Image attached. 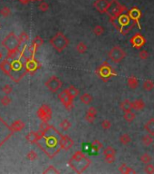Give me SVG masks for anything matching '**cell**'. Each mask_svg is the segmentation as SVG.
<instances>
[{"mask_svg": "<svg viewBox=\"0 0 154 174\" xmlns=\"http://www.w3.org/2000/svg\"><path fill=\"white\" fill-rule=\"evenodd\" d=\"M41 133H42L41 138L35 144L50 159H53L61 151L60 139L62 134L52 125H50V127L44 132L41 131Z\"/></svg>", "mask_w": 154, "mask_h": 174, "instance_id": "1", "label": "cell"}, {"mask_svg": "<svg viewBox=\"0 0 154 174\" xmlns=\"http://www.w3.org/2000/svg\"><path fill=\"white\" fill-rule=\"evenodd\" d=\"M28 58V46L25 44L23 49L20 51L18 56L13 61H11V72L9 77L15 83H18L19 81H21V79L27 74L25 63Z\"/></svg>", "mask_w": 154, "mask_h": 174, "instance_id": "2", "label": "cell"}, {"mask_svg": "<svg viewBox=\"0 0 154 174\" xmlns=\"http://www.w3.org/2000/svg\"><path fill=\"white\" fill-rule=\"evenodd\" d=\"M21 44L22 43L19 39V36L15 35V34L13 32L8 34L2 41V45L7 50L6 59H8L9 61H13L14 59H15L20 53L19 47Z\"/></svg>", "mask_w": 154, "mask_h": 174, "instance_id": "3", "label": "cell"}, {"mask_svg": "<svg viewBox=\"0 0 154 174\" xmlns=\"http://www.w3.org/2000/svg\"><path fill=\"white\" fill-rule=\"evenodd\" d=\"M90 164H91L90 159L87 158L84 155V153H83L80 151L75 152L68 163V165L71 167V169L76 173L79 174L84 172L85 170L90 166Z\"/></svg>", "mask_w": 154, "mask_h": 174, "instance_id": "4", "label": "cell"}, {"mask_svg": "<svg viewBox=\"0 0 154 174\" xmlns=\"http://www.w3.org/2000/svg\"><path fill=\"white\" fill-rule=\"evenodd\" d=\"M112 24L115 26V28L123 35L129 34V32L134 27L135 22L129 16V15H125L124 13L119 15L117 18L110 19Z\"/></svg>", "mask_w": 154, "mask_h": 174, "instance_id": "5", "label": "cell"}, {"mask_svg": "<svg viewBox=\"0 0 154 174\" xmlns=\"http://www.w3.org/2000/svg\"><path fill=\"white\" fill-rule=\"evenodd\" d=\"M95 74H97V75L103 81V82H108L109 79L117 76V72L107 63V62H103L101 65H99L96 70H95Z\"/></svg>", "mask_w": 154, "mask_h": 174, "instance_id": "6", "label": "cell"}, {"mask_svg": "<svg viewBox=\"0 0 154 174\" xmlns=\"http://www.w3.org/2000/svg\"><path fill=\"white\" fill-rule=\"evenodd\" d=\"M50 44L54 47L55 51L58 53L63 52L69 44V40L68 38L62 33V32H57L49 41Z\"/></svg>", "mask_w": 154, "mask_h": 174, "instance_id": "7", "label": "cell"}, {"mask_svg": "<svg viewBox=\"0 0 154 174\" xmlns=\"http://www.w3.org/2000/svg\"><path fill=\"white\" fill-rule=\"evenodd\" d=\"M126 10H127V7L121 5L117 0H112L106 14L109 15L110 19H114V18H117L122 14H123Z\"/></svg>", "mask_w": 154, "mask_h": 174, "instance_id": "8", "label": "cell"}, {"mask_svg": "<svg viewBox=\"0 0 154 174\" xmlns=\"http://www.w3.org/2000/svg\"><path fill=\"white\" fill-rule=\"evenodd\" d=\"M108 55L110 57V59L115 63V64H119L121 63L126 56V53L123 49H122L120 46H113L108 53Z\"/></svg>", "mask_w": 154, "mask_h": 174, "instance_id": "9", "label": "cell"}, {"mask_svg": "<svg viewBox=\"0 0 154 174\" xmlns=\"http://www.w3.org/2000/svg\"><path fill=\"white\" fill-rule=\"evenodd\" d=\"M13 131L10 126L6 124V123L0 117V147L13 135Z\"/></svg>", "mask_w": 154, "mask_h": 174, "instance_id": "10", "label": "cell"}, {"mask_svg": "<svg viewBox=\"0 0 154 174\" xmlns=\"http://www.w3.org/2000/svg\"><path fill=\"white\" fill-rule=\"evenodd\" d=\"M37 117L44 123H48L52 119L53 112L52 109L49 105L47 104H43L38 110H37Z\"/></svg>", "mask_w": 154, "mask_h": 174, "instance_id": "11", "label": "cell"}, {"mask_svg": "<svg viewBox=\"0 0 154 174\" xmlns=\"http://www.w3.org/2000/svg\"><path fill=\"white\" fill-rule=\"evenodd\" d=\"M44 85L46 86V88H48V90L52 93H57L63 85L62 81L55 75L51 76L44 84Z\"/></svg>", "mask_w": 154, "mask_h": 174, "instance_id": "12", "label": "cell"}, {"mask_svg": "<svg viewBox=\"0 0 154 174\" xmlns=\"http://www.w3.org/2000/svg\"><path fill=\"white\" fill-rule=\"evenodd\" d=\"M58 98L67 111H71L74 108V98L68 94L66 89H64L59 94Z\"/></svg>", "mask_w": 154, "mask_h": 174, "instance_id": "13", "label": "cell"}, {"mask_svg": "<svg viewBox=\"0 0 154 174\" xmlns=\"http://www.w3.org/2000/svg\"><path fill=\"white\" fill-rule=\"evenodd\" d=\"M41 66H42L41 63L34 57L33 58L29 57L25 63V68H26L27 74H34L37 70L41 68Z\"/></svg>", "mask_w": 154, "mask_h": 174, "instance_id": "14", "label": "cell"}, {"mask_svg": "<svg viewBox=\"0 0 154 174\" xmlns=\"http://www.w3.org/2000/svg\"><path fill=\"white\" fill-rule=\"evenodd\" d=\"M130 43L132 44V46L135 49H141L146 43V39L145 37L141 34L140 33H136L131 39H130Z\"/></svg>", "mask_w": 154, "mask_h": 174, "instance_id": "15", "label": "cell"}, {"mask_svg": "<svg viewBox=\"0 0 154 174\" xmlns=\"http://www.w3.org/2000/svg\"><path fill=\"white\" fill-rule=\"evenodd\" d=\"M110 5H111V1H109V0H95L93 3V7L99 13L106 14Z\"/></svg>", "mask_w": 154, "mask_h": 174, "instance_id": "16", "label": "cell"}, {"mask_svg": "<svg viewBox=\"0 0 154 174\" xmlns=\"http://www.w3.org/2000/svg\"><path fill=\"white\" fill-rule=\"evenodd\" d=\"M128 15L137 24V25L139 26V29L141 30L142 29V25L140 24V20L142 18V12H141V10L138 7L134 6L132 9L128 10Z\"/></svg>", "mask_w": 154, "mask_h": 174, "instance_id": "17", "label": "cell"}, {"mask_svg": "<svg viewBox=\"0 0 154 174\" xmlns=\"http://www.w3.org/2000/svg\"><path fill=\"white\" fill-rule=\"evenodd\" d=\"M74 144V142L68 135H61V139H60L61 150L69 151L70 149H72Z\"/></svg>", "mask_w": 154, "mask_h": 174, "instance_id": "18", "label": "cell"}, {"mask_svg": "<svg viewBox=\"0 0 154 174\" xmlns=\"http://www.w3.org/2000/svg\"><path fill=\"white\" fill-rule=\"evenodd\" d=\"M41 135H42L41 131H38V132H30V133L25 136V139H26V141H27L29 143H36L38 142V140L41 138Z\"/></svg>", "mask_w": 154, "mask_h": 174, "instance_id": "19", "label": "cell"}, {"mask_svg": "<svg viewBox=\"0 0 154 174\" xmlns=\"http://www.w3.org/2000/svg\"><path fill=\"white\" fill-rule=\"evenodd\" d=\"M0 69L2 70L3 73H5L6 75L9 76L10 72H11V61L8 59H5L0 63Z\"/></svg>", "mask_w": 154, "mask_h": 174, "instance_id": "20", "label": "cell"}, {"mask_svg": "<svg viewBox=\"0 0 154 174\" xmlns=\"http://www.w3.org/2000/svg\"><path fill=\"white\" fill-rule=\"evenodd\" d=\"M11 130L13 131V133H17L22 131L25 128V123L22 122L21 120H16L11 125H10Z\"/></svg>", "mask_w": 154, "mask_h": 174, "instance_id": "21", "label": "cell"}, {"mask_svg": "<svg viewBox=\"0 0 154 174\" xmlns=\"http://www.w3.org/2000/svg\"><path fill=\"white\" fill-rule=\"evenodd\" d=\"M133 109L135 111H142L145 107V103L143 99H136L133 102H132Z\"/></svg>", "mask_w": 154, "mask_h": 174, "instance_id": "22", "label": "cell"}, {"mask_svg": "<svg viewBox=\"0 0 154 174\" xmlns=\"http://www.w3.org/2000/svg\"><path fill=\"white\" fill-rule=\"evenodd\" d=\"M144 129L146 130V132L151 134L152 136H154V118H151L146 124L144 125Z\"/></svg>", "mask_w": 154, "mask_h": 174, "instance_id": "23", "label": "cell"}, {"mask_svg": "<svg viewBox=\"0 0 154 174\" xmlns=\"http://www.w3.org/2000/svg\"><path fill=\"white\" fill-rule=\"evenodd\" d=\"M127 83H128V86L131 89H136L139 85V80L135 77V76H130L127 79Z\"/></svg>", "mask_w": 154, "mask_h": 174, "instance_id": "24", "label": "cell"}, {"mask_svg": "<svg viewBox=\"0 0 154 174\" xmlns=\"http://www.w3.org/2000/svg\"><path fill=\"white\" fill-rule=\"evenodd\" d=\"M120 108L121 110H123V112H127V111H131L133 109L132 106V102L128 99L123 100L121 103H120Z\"/></svg>", "mask_w": 154, "mask_h": 174, "instance_id": "25", "label": "cell"}, {"mask_svg": "<svg viewBox=\"0 0 154 174\" xmlns=\"http://www.w3.org/2000/svg\"><path fill=\"white\" fill-rule=\"evenodd\" d=\"M123 118H124V120H125L126 122L132 123V122H133V121L135 120L136 114H135L133 112H132V110H131V111H127V112H124Z\"/></svg>", "mask_w": 154, "mask_h": 174, "instance_id": "26", "label": "cell"}, {"mask_svg": "<svg viewBox=\"0 0 154 174\" xmlns=\"http://www.w3.org/2000/svg\"><path fill=\"white\" fill-rule=\"evenodd\" d=\"M80 101H81L84 104L88 105V104H90V103L93 102V96H92L91 94H84L81 95Z\"/></svg>", "mask_w": 154, "mask_h": 174, "instance_id": "27", "label": "cell"}, {"mask_svg": "<svg viewBox=\"0 0 154 174\" xmlns=\"http://www.w3.org/2000/svg\"><path fill=\"white\" fill-rule=\"evenodd\" d=\"M66 90H67L68 94H69L74 99L76 98V97L79 95V90H78L76 87H74V85H70L68 88H66Z\"/></svg>", "mask_w": 154, "mask_h": 174, "instance_id": "28", "label": "cell"}, {"mask_svg": "<svg viewBox=\"0 0 154 174\" xmlns=\"http://www.w3.org/2000/svg\"><path fill=\"white\" fill-rule=\"evenodd\" d=\"M143 87L144 91L150 92V91H152L154 88V83L152 80H145V81L143 82Z\"/></svg>", "mask_w": 154, "mask_h": 174, "instance_id": "29", "label": "cell"}, {"mask_svg": "<svg viewBox=\"0 0 154 174\" xmlns=\"http://www.w3.org/2000/svg\"><path fill=\"white\" fill-rule=\"evenodd\" d=\"M120 143L123 144V145H127V144H129L131 142H132V138L130 137V135L129 134H123L121 137H120Z\"/></svg>", "mask_w": 154, "mask_h": 174, "instance_id": "30", "label": "cell"}, {"mask_svg": "<svg viewBox=\"0 0 154 174\" xmlns=\"http://www.w3.org/2000/svg\"><path fill=\"white\" fill-rule=\"evenodd\" d=\"M87 46L86 44L84 43V42H80L78 43V44L76 45V51L79 53V54H84L86 51H87Z\"/></svg>", "mask_w": 154, "mask_h": 174, "instance_id": "31", "label": "cell"}, {"mask_svg": "<svg viewBox=\"0 0 154 174\" xmlns=\"http://www.w3.org/2000/svg\"><path fill=\"white\" fill-rule=\"evenodd\" d=\"M103 143L99 141V140H94L93 143H92V144H91V147H92V149L93 150H94L96 153L97 152H99V150L100 149H102L103 148Z\"/></svg>", "mask_w": 154, "mask_h": 174, "instance_id": "32", "label": "cell"}, {"mask_svg": "<svg viewBox=\"0 0 154 174\" xmlns=\"http://www.w3.org/2000/svg\"><path fill=\"white\" fill-rule=\"evenodd\" d=\"M140 160H141V162H142L143 163L148 164V163H150L152 161V156H151L149 153H143V154L141 156Z\"/></svg>", "mask_w": 154, "mask_h": 174, "instance_id": "33", "label": "cell"}, {"mask_svg": "<svg viewBox=\"0 0 154 174\" xmlns=\"http://www.w3.org/2000/svg\"><path fill=\"white\" fill-rule=\"evenodd\" d=\"M153 136H152L151 134L149 135H146V136H143V143L145 145V146H150L152 143H153Z\"/></svg>", "mask_w": 154, "mask_h": 174, "instance_id": "34", "label": "cell"}, {"mask_svg": "<svg viewBox=\"0 0 154 174\" xmlns=\"http://www.w3.org/2000/svg\"><path fill=\"white\" fill-rule=\"evenodd\" d=\"M71 123L69 122V120L67 119H64L61 123H60V127L62 128L63 131H67L70 127H71Z\"/></svg>", "mask_w": 154, "mask_h": 174, "instance_id": "35", "label": "cell"}, {"mask_svg": "<svg viewBox=\"0 0 154 174\" xmlns=\"http://www.w3.org/2000/svg\"><path fill=\"white\" fill-rule=\"evenodd\" d=\"M43 173H44V174H50V173H52V174H58V173H60V171H58L54 166H49V167H47L46 168V170H44V172H43Z\"/></svg>", "mask_w": 154, "mask_h": 174, "instance_id": "36", "label": "cell"}, {"mask_svg": "<svg viewBox=\"0 0 154 174\" xmlns=\"http://www.w3.org/2000/svg\"><path fill=\"white\" fill-rule=\"evenodd\" d=\"M104 33V28L102 25H96L93 28V34L97 36H101Z\"/></svg>", "mask_w": 154, "mask_h": 174, "instance_id": "37", "label": "cell"}, {"mask_svg": "<svg viewBox=\"0 0 154 174\" xmlns=\"http://www.w3.org/2000/svg\"><path fill=\"white\" fill-rule=\"evenodd\" d=\"M10 14H11V10H10V8L7 7V6H4V7H2L1 10H0V15H1L2 16H4V17L9 16Z\"/></svg>", "mask_w": 154, "mask_h": 174, "instance_id": "38", "label": "cell"}, {"mask_svg": "<svg viewBox=\"0 0 154 174\" xmlns=\"http://www.w3.org/2000/svg\"><path fill=\"white\" fill-rule=\"evenodd\" d=\"M26 158H27L29 161H32V162H34V161H35V160L38 158V155H37V153H36L34 151H30V152L27 153V155H26Z\"/></svg>", "mask_w": 154, "mask_h": 174, "instance_id": "39", "label": "cell"}, {"mask_svg": "<svg viewBox=\"0 0 154 174\" xmlns=\"http://www.w3.org/2000/svg\"><path fill=\"white\" fill-rule=\"evenodd\" d=\"M38 8H39V10L42 11V12H46V11L48 10V8H49V5H48L46 2H44V1H42V2L39 4Z\"/></svg>", "mask_w": 154, "mask_h": 174, "instance_id": "40", "label": "cell"}, {"mask_svg": "<svg viewBox=\"0 0 154 174\" xmlns=\"http://www.w3.org/2000/svg\"><path fill=\"white\" fill-rule=\"evenodd\" d=\"M0 103H1V104H2L3 106H7V105L10 104V103H11V99H10L7 95H5L4 97L1 98Z\"/></svg>", "mask_w": 154, "mask_h": 174, "instance_id": "41", "label": "cell"}, {"mask_svg": "<svg viewBox=\"0 0 154 174\" xmlns=\"http://www.w3.org/2000/svg\"><path fill=\"white\" fill-rule=\"evenodd\" d=\"M101 126L103 129L104 130H109L111 127H112V123L109 121V120H103L102 123H101Z\"/></svg>", "mask_w": 154, "mask_h": 174, "instance_id": "42", "label": "cell"}, {"mask_svg": "<svg viewBox=\"0 0 154 174\" xmlns=\"http://www.w3.org/2000/svg\"><path fill=\"white\" fill-rule=\"evenodd\" d=\"M103 154H104V155L116 154V151H115L114 148H113L112 146H108L107 148H105V149L103 150Z\"/></svg>", "mask_w": 154, "mask_h": 174, "instance_id": "43", "label": "cell"}, {"mask_svg": "<svg viewBox=\"0 0 154 174\" xmlns=\"http://www.w3.org/2000/svg\"><path fill=\"white\" fill-rule=\"evenodd\" d=\"M19 39L21 41V43L24 44V43H25V42H27L29 40V35L25 32H22L20 34V35H19Z\"/></svg>", "mask_w": 154, "mask_h": 174, "instance_id": "44", "label": "cell"}, {"mask_svg": "<svg viewBox=\"0 0 154 174\" xmlns=\"http://www.w3.org/2000/svg\"><path fill=\"white\" fill-rule=\"evenodd\" d=\"M144 172H145L146 173H149V174L154 173V165L153 164H152V163H148V164H146V166H145V169H144Z\"/></svg>", "mask_w": 154, "mask_h": 174, "instance_id": "45", "label": "cell"}, {"mask_svg": "<svg viewBox=\"0 0 154 174\" xmlns=\"http://www.w3.org/2000/svg\"><path fill=\"white\" fill-rule=\"evenodd\" d=\"M105 156V162L109 164H112L115 161V154H110V155H104Z\"/></svg>", "mask_w": 154, "mask_h": 174, "instance_id": "46", "label": "cell"}, {"mask_svg": "<svg viewBox=\"0 0 154 174\" xmlns=\"http://www.w3.org/2000/svg\"><path fill=\"white\" fill-rule=\"evenodd\" d=\"M95 116H96V115H93V114H91V113H86V114H85V120H86V122H88V123H93L95 121Z\"/></svg>", "mask_w": 154, "mask_h": 174, "instance_id": "47", "label": "cell"}, {"mask_svg": "<svg viewBox=\"0 0 154 174\" xmlns=\"http://www.w3.org/2000/svg\"><path fill=\"white\" fill-rule=\"evenodd\" d=\"M32 43L33 44H36V45H38L39 47L44 44V40L39 36V35H37V36H35V38L32 41Z\"/></svg>", "mask_w": 154, "mask_h": 174, "instance_id": "48", "label": "cell"}, {"mask_svg": "<svg viewBox=\"0 0 154 174\" xmlns=\"http://www.w3.org/2000/svg\"><path fill=\"white\" fill-rule=\"evenodd\" d=\"M139 57H140L142 60H146V59H148V57H149V53H148V51H146V50H142V51L139 53Z\"/></svg>", "mask_w": 154, "mask_h": 174, "instance_id": "49", "label": "cell"}, {"mask_svg": "<svg viewBox=\"0 0 154 174\" xmlns=\"http://www.w3.org/2000/svg\"><path fill=\"white\" fill-rule=\"evenodd\" d=\"M2 90H3V92H4L5 94H10L12 93V91H13L11 85H9V84H5V86L3 87Z\"/></svg>", "mask_w": 154, "mask_h": 174, "instance_id": "50", "label": "cell"}, {"mask_svg": "<svg viewBox=\"0 0 154 174\" xmlns=\"http://www.w3.org/2000/svg\"><path fill=\"white\" fill-rule=\"evenodd\" d=\"M49 127H50V125L48 124V123H44V122H42V123H41L40 126H39V130L42 131V132H44V131L47 130Z\"/></svg>", "mask_w": 154, "mask_h": 174, "instance_id": "51", "label": "cell"}, {"mask_svg": "<svg viewBox=\"0 0 154 174\" xmlns=\"http://www.w3.org/2000/svg\"><path fill=\"white\" fill-rule=\"evenodd\" d=\"M127 170H128V166H127L125 163L122 164V165L119 167V172H120L121 173L126 174L127 173Z\"/></svg>", "mask_w": 154, "mask_h": 174, "instance_id": "52", "label": "cell"}, {"mask_svg": "<svg viewBox=\"0 0 154 174\" xmlns=\"http://www.w3.org/2000/svg\"><path fill=\"white\" fill-rule=\"evenodd\" d=\"M86 113H91V114L96 115V114H97V110H96V108H95V107L91 106V107H89V108H88V110H87V112H86Z\"/></svg>", "mask_w": 154, "mask_h": 174, "instance_id": "53", "label": "cell"}, {"mask_svg": "<svg viewBox=\"0 0 154 174\" xmlns=\"http://www.w3.org/2000/svg\"><path fill=\"white\" fill-rule=\"evenodd\" d=\"M21 4H23V5H27L28 3H30L32 0H18Z\"/></svg>", "mask_w": 154, "mask_h": 174, "instance_id": "54", "label": "cell"}, {"mask_svg": "<svg viewBox=\"0 0 154 174\" xmlns=\"http://www.w3.org/2000/svg\"><path fill=\"white\" fill-rule=\"evenodd\" d=\"M2 58V54H1V52H0V59Z\"/></svg>", "mask_w": 154, "mask_h": 174, "instance_id": "55", "label": "cell"}, {"mask_svg": "<svg viewBox=\"0 0 154 174\" xmlns=\"http://www.w3.org/2000/svg\"><path fill=\"white\" fill-rule=\"evenodd\" d=\"M32 1H43V0H32Z\"/></svg>", "mask_w": 154, "mask_h": 174, "instance_id": "56", "label": "cell"}]
</instances>
